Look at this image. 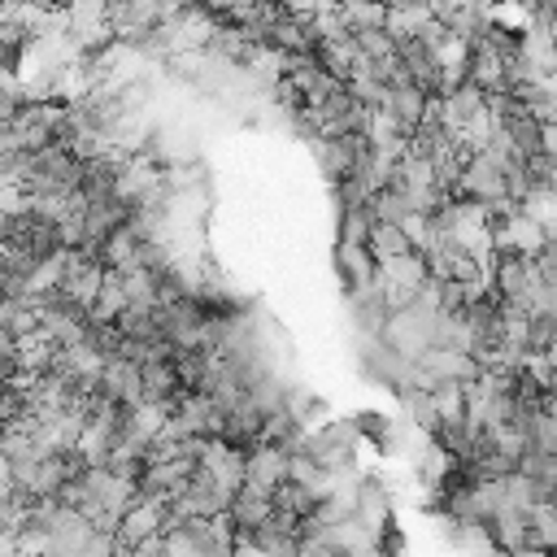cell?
Segmentation results:
<instances>
[{
    "label": "cell",
    "mask_w": 557,
    "mask_h": 557,
    "mask_svg": "<svg viewBox=\"0 0 557 557\" xmlns=\"http://www.w3.org/2000/svg\"><path fill=\"white\" fill-rule=\"evenodd\" d=\"M287 453H292V448H283V444L257 440V444L248 448V461H244V487L274 496V487L287 479Z\"/></svg>",
    "instance_id": "cell-1"
},
{
    "label": "cell",
    "mask_w": 557,
    "mask_h": 557,
    "mask_svg": "<svg viewBox=\"0 0 557 557\" xmlns=\"http://www.w3.org/2000/svg\"><path fill=\"white\" fill-rule=\"evenodd\" d=\"M109 400L117 405H139L144 400V379H139V361L131 357H109L104 370H100V383H96Z\"/></svg>",
    "instance_id": "cell-2"
},
{
    "label": "cell",
    "mask_w": 557,
    "mask_h": 557,
    "mask_svg": "<svg viewBox=\"0 0 557 557\" xmlns=\"http://www.w3.org/2000/svg\"><path fill=\"white\" fill-rule=\"evenodd\" d=\"M139 379H144V400L165 405V409H170V400L183 392V383H178V374H174V357H144V361H139Z\"/></svg>",
    "instance_id": "cell-3"
},
{
    "label": "cell",
    "mask_w": 557,
    "mask_h": 557,
    "mask_svg": "<svg viewBox=\"0 0 557 557\" xmlns=\"http://www.w3.org/2000/svg\"><path fill=\"white\" fill-rule=\"evenodd\" d=\"M426 104H431V91H422L418 83H405V87H387V100L379 109H387L396 117V126L409 135L426 117Z\"/></svg>",
    "instance_id": "cell-4"
},
{
    "label": "cell",
    "mask_w": 557,
    "mask_h": 557,
    "mask_svg": "<svg viewBox=\"0 0 557 557\" xmlns=\"http://www.w3.org/2000/svg\"><path fill=\"white\" fill-rule=\"evenodd\" d=\"M309 148H313V161L326 174V183H335L352 170V135H318V139H309Z\"/></svg>",
    "instance_id": "cell-5"
},
{
    "label": "cell",
    "mask_w": 557,
    "mask_h": 557,
    "mask_svg": "<svg viewBox=\"0 0 557 557\" xmlns=\"http://www.w3.org/2000/svg\"><path fill=\"white\" fill-rule=\"evenodd\" d=\"M270 509H274V496L252 492V487H235V496H231V505H226V513H231V522H235L239 531H252L257 522H265Z\"/></svg>",
    "instance_id": "cell-6"
},
{
    "label": "cell",
    "mask_w": 557,
    "mask_h": 557,
    "mask_svg": "<svg viewBox=\"0 0 557 557\" xmlns=\"http://www.w3.org/2000/svg\"><path fill=\"white\" fill-rule=\"evenodd\" d=\"M366 248L374 252V261H387V257H400V252H409V248H418V244H413V235H409L400 222H370Z\"/></svg>",
    "instance_id": "cell-7"
},
{
    "label": "cell",
    "mask_w": 557,
    "mask_h": 557,
    "mask_svg": "<svg viewBox=\"0 0 557 557\" xmlns=\"http://www.w3.org/2000/svg\"><path fill=\"white\" fill-rule=\"evenodd\" d=\"M126 309V287H122V270L104 265V278L96 287V300H91V318L96 322H113L117 313Z\"/></svg>",
    "instance_id": "cell-8"
},
{
    "label": "cell",
    "mask_w": 557,
    "mask_h": 557,
    "mask_svg": "<svg viewBox=\"0 0 557 557\" xmlns=\"http://www.w3.org/2000/svg\"><path fill=\"white\" fill-rule=\"evenodd\" d=\"M339 270L348 274V292H357V287L374 283L379 261H374V252L366 244H339Z\"/></svg>",
    "instance_id": "cell-9"
},
{
    "label": "cell",
    "mask_w": 557,
    "mask_h": 557,
    "mask_svg": "<svg viewBox=\"0 0 557 557\" xmlns=\"http://www.w3.org/2000/svg\"><path fill=\"white\" fill-rule=\"evenodd\" d=\"M335 9L348 22V30H366V26H383L387 22V0H339Z\"/></svg>",
    "instance_id": "cell-10"
},
{
    "label": "cell",
    "mask_w": 557,
    "mask_h": 557,
    "mask_svg": "<svg viewBox=\"0 0 557 557\" xmlns=\"http://www.w3.org/2000/svg\"><path fill=\"white\" fill-rule=\"evenodd\" d=\"M370 205H344L339 209V244H366L370 239Z\"/></svg>",
    "instance_id": "cell-11"
},
{
    "label": "cell",
    "mask_w": 557,
    "mask_h": 557,
    "mask_svg": "<svg viewBox=\"0 0 557 557\" xmlns=\"http://www.w3.org/2000/svg\"><path fill=\"white\" fill-rule=\"evenodd\" d=\"M352 39H357V48H361L370 61H379V65H387V61L396 57V39H392L383 26H366V30H352Z\"/></svg>",
    "instance_id": "cell-12"
},
{
    "label": "cell",
    "mask_w": 557,
    "mask_h": 557,
    "mask_svg": "<svg viewBox=\"0 0 557 557\" xmlns=\"http://www.w3.org/2000/svg\"><path fill=\"white\" fill-rule=\"evenodd\" d=\"M553 48H557V30H553Z\"/></svg>",
    "instance_id": "cell-13"
}]
</instances>
